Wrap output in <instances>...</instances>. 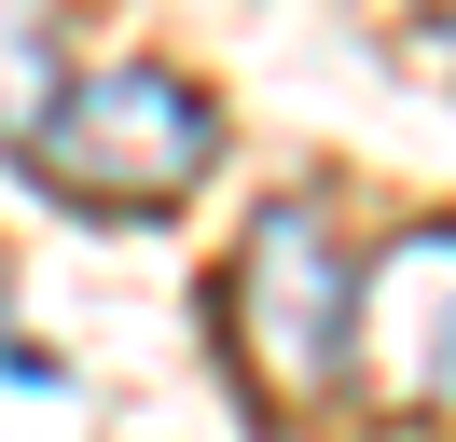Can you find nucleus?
<instances>
[{"label":"nucleus","mask_w":456,"mask_h":442,"mask_svg":"<svg viewBox=\"0 0 456 442\" xmlns=\"http://www.w3.org/2000/svg\"><path fill=\"white\" fill-rule=\"evenodd\" d=\"M208 304H222V373L263 401V429H305V414L346 401V373H360V263L305 193H277L235 235Z\"/></svg>","instance_id":"f257e3e1"},{"label":"nucleus","mask_w":456,"mask_h":442,"mask_svg":"<svg viewBox=\"0 0 456 442\" xmlns=\"http://www.w3.org/2000/svg\"><path fill=\"white\" fill-rule=\"evenodd\" d=\"M208 166H222V110H208V83L152 70V55L69 83L56 125L28 138V180L56 193V208H84V221H152V208H180Z\"/></svg>","instance_id":"f03ea898"},{"label":"nucleus","mask_w":456,"mask_h":442,"mask_svg":"<svg viewBox=\"0 0 456 442\" xmlns=\"http://www.w3.org/2000/svg\"><path fill=\"white\" fill-rule=\"evenodd\" d=\"M360 387L387 414H456V221H401L360 263Z\"/></svg>","instance_id":"7ed1b4c3"},{"label":"nucleus","mask_w":456,"mask_h":442,"mask_svg":"<svg viewBox=\"0 0 456 442\" xmlns=\"http://www.w3.org/2000/svg\"><path fill=\"white\" fill-rule=\"evenodd\" d=\"M56 97H69V28H56V0H0V152L28 166V138L56 125Z\"/></svg>","instance_id":"20e7f679"}]
</instances>
